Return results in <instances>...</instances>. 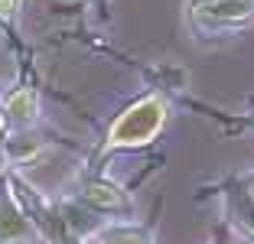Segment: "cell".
<instances>
[{
	"instance_id": "obj_8",
	"label": "cell",
	"mask_w": 254,
	"mask_h": 244,
	"mask_svg": "<svg viewBox=\"0 0 254 244\" xmlns=\"http://www.w3.org/2000/svg\"><path fill=\"white\" fill-rule=\"evenodd\" d=\"M0 16H3V20L13 16V0H0Z\"/></svg>"
},
{
	"instance_id": "obj_7",
	"label": "cell",
	"mask_w": 254,
	"mask_h": 244,
	"mask_svg": "<svg viewBox=\"0 0 254 244\" xmlns=\"http://www.w3.org/2000/svg\"><path fill=\"white\" fill-rule=\"evenodd\" d=\"M39 150V143L33 140V137H16V140H10L7 143V153H10V160H26V156H33Z\"/></svg>"
},
{
	"instance_id": "obj_4",
	"label": "cell",
	"mask_w": 254,
	"mask_h": 244,
	"mask_svg": "<svg viewBox=\"0 0 254 244\" xmlns=\"http://www.w3.org/2000/svg\"><path fill=\"white\" fill-rule=\"evenodd\" d=\"M82 202L91 208V212H121V208L127 205V195L111 183L91 179V183L82 185Z\"/></svg>"
},
{
	"instance_id": "obj_2",
	"label": "cell",
	"mask_w": 254,
	"mask_h": 244,
	"mask_svg": "<svg viewBox=\"0 0 254 244\" xmlns=\"http://www.w3.org/2000/svg\"><path fill=\"white\" fill-rule=\"evenodd\" d=\"M33 222L30 212L16 202V195L7 185L0 189V244H30L33 241Z\"/></svg>"
},
{
	"instance_id": "obj_5",
	"label": "cell",
	"mask_w": 254,
	"mask_h": 244,
	"mask_svg": "<svg viewBox=\"0 0 254 244\" xmlns=\"http://www.w3.org/2000/svg\"><path fill=\"white\" fill-rule=\"evenodd\" d=\"M7 114L16 121V124H30L36 118V98H33L30 88H20L7 98Z\"/></svg>"
},
{
	"instance_id": "obj_1",
	"label": "cell",
	"mask_w": 254,
	"mask_h": 244,
	"mask_svg": "<svg viewBox=\"0 0 254 244\" xmlns=\"http://www.w3.org/2000/svg\"><path fill=\"white\" fill-rule=\"evenodd\" d=\"M163 118H166L163 101L143 98L114 121L111 133H108V147H140L150 137H157V130L163 127Z\"/></svg>"
},
{
	"instance_id": "obj_9",
	"label": "cell",
	"mask_w": 254,
	"mask_h": 244,
	"mask_svg": "<svg viewBox=\"0 0 254 244\" xmlns=\"http://www.w3.org/2000/svg\"><path fill=\"white\" fill-rule=\"evenodd\" d=\"M215 244H232V238H218V241Z\"/></svg>"
},
{
	"instance_id": "obj_3",
	"label": "cell",
	"mask_w": 254,
	"mask_h": 244,
	"mask_svg": "<svg viewBox=\"0 0 254 244\" xmlns=\"http://www.w3.org/2000/svg\"><path fill=\"white\" fill-rule=\"evenodd\" d=\"M254 16V0H199L195 3V20L202 26H232L248 23Z\"/></svg>"
},
{
	"instance_id": "obj_6",
	"label": "cell",
	"mask_w": 254,
	"mask_h": 244,
	"mask_svg": "<svg viewBox=\"0 0 254 244\" xmlns=\"http://www.w3.org/2000/svg\"><path fill=\"white\" fill-rule=\"evenodd\" d=\"M101 244H150V238H147V231H140V228H108V231H101Z\"/></svg>"
},
{
	"instance_id": "obj_10",
	"label": "cell",
	"mask_w": 254,
	"mask_h": 244,
	"mask_svg": "<svg viewBox=\"0 0 254 244\" xmlns=\"http://www.w3.org/2000/svg\"><path fill=\"white\" fill-rule=\"evenodd\" d=\"M0 127H3V118H0Z\"/></svg>"
}]
</instances>
